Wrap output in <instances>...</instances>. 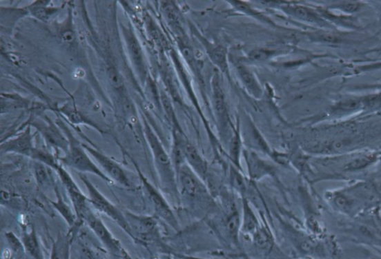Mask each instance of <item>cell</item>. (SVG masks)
<instances>
[{
  "label": "cell",
  "instance_id": "cell-1",
  "mask_svg": "<svg viewBox=\"0 0 381 259\" xmlns=\"http://www.w3.org/2000/svg\"><path fill=\"white\" fill-rule=\"evenodd\" d=\"M59 127L63 131L66 138L69 141V149L65 153V156L59 159L61 164L83 172V174H91L98 176L108 183L112 184L113 181L99 169L89 157L87 151L84 148L82 143L76 139L70 130L66 125L59 121L57 123Z\"/></svg>",
  "mask_w": 381,
  "mask_h": 259
},
{
  "label": "cell",
  "instance_id": "cell-2",
  "mask_svg": "<svg viewBox=\"0 0 381 259\" xmlns=\"http://www.w3.org/2000/svg\"><path fill=\"white\" fill-rule=\"evenodd\" d=\"M145 133L153 153L162 188L170 194H177L178 191L177 175L173 160H170L161 142L146 122Z\"/></svg>",
  "mask_w": 381,
  "mask_h": 259
},
{
  "label": "cell",
  "instance_id": "cell-3",
  "mask_svg": "<svg viewBox=\"0 0 381 259\" xmlns=\"http://www.w3.org/2000/svg\"><path fill=\"white\" fill-rule=\"evenodd\" d=\"M90 206L86 209L82 214L81 223L85 222L88 225L109 253L124 259H133L119 240L112 234L106 224L102 222V220L97 214H95Z\"/></svg>",
  "mask_w": 381,
  "mask_h": 259
},
{
  "label": "cell",
  "instance_id": "cell-4",
  "mask_svg": "<svg viewBox=\"0 0 381 259\" xmlns=\"http://www.w3.org/2000/svg\"><path fill=\"white\" fill-rule=\"evenodd\" d=\"M178 191L190 203H208L209 195L206 186L195 172L184 164L176 172Z\"/></svg>",
  "mask_w": 381,
  "mask_h": 259
},
{
  "label": "cell",
  "instance_id": "cell-5",
  "mask_svg": "<svg viewBox=\"0 0 381 259\" xmlns=\"http://www.w3.org/2000/svg\"><path fill=\"white\" fill-rule=\"evenodd\" d=\"M79 177L88 189L90 205L98 212L108 216L114 220L124 231L131 237L130 229L125 213L122 212L119 208L114 205L109 199L104 196L87 177L83 175H79Z\"/></svg>",
  "mask_w": 381,
  "mask_h": 259
},
{
  "label": "cell",
  "instance_id": "cell-6",
  "mask_svg": "<svg viewBox=\"0 0 381 259\" xmlns=\"http://www.w3.org/2000/svg\"><path fill=\"white\" fill-rule=\"evenodd\" d=\"M137 170L141 183L145 189L146 195L155 209L156 215L173 228L177 229V218L167 200L161 194L160 191L141 174V171L139 169Z\"/></svg>",
  "mask_w": 381,
  "mask_h": 259
},
{
  "label": "cell",
  "instance_id": "cell-7",
  "mask_svg": "<svg viewBox=\"0 0 381 259\" xmlns=\"http://www.w3.org/2000/svg\"><path fill=\"white\" fill-rule=\"evenodd\" d=\"M84 148L89 154L92 156L103 169L104 174L108 176L113 181L116 183L127 187H131V182L125 170L112 158H109L104 153L94 149L87 145L82 143Z\"/></svg>",
  "mask_w": 381,
  "mask_h": 259
},
{
  "label": "cell",
  "instance_id": "cell-8",
  "mask_svg": "<svg viewBox=\"0 0 381 259\" xmlns=\"http://www.w3.org/2000/svg\"><path fill=\"white\" fill-rule=\"evenodd\" d=\"M125 216L128 220L131 238L137 242L150 241L157 235V222L156 218L152 216H140L128 212Z\"/></svg>",
  "mask_w": 381,
  "mask_h": 259
},
{
  "label": "cell",
  "instance_id": "cell-9",
  "mask_svg": "<svg viewBox=\"0 0 381 259\" xmlns=\"http://www.w3.org/2000/svg\"><path fill=\"white\" fill-rule=\"evenodd\" d=\"M63 185L72 201L76 216L78 218L79 226L82 223L81 218L86 209L90 206L88 197L85 196L79 186L76 185L69 172L61 165L56 170Z\"/></svg>",
  "mask_w": 381,
  "mask_h": 259
},
{
  "label": "cell",
  "instance_id": "cell-10",
  "mask_svg": "<svg viewBox=\"0 0 381 259\" xmlns=\"http://www.w3.org/2000/svg\"><path fill=\"white\" fill-rule=\"evenodd\" d=\"M34 135H32L30 127L26 129L18 136L2 142L1 149L2 154L5 153H16V154L23 155L30 157L35 148L33 143Z\"/></svg>",
  "mask_w": 381,
  "mask_h": 259
},
{
  "label": "cell",
  "instance_id": "cell-11",
  "mask_svg": "<svg viewBox=\"0 0 381 259\" xmlns=\"http://www.w3.org/2000/svg\"><path fill=\"white\" fill-rule=\"evenodd\" d=\"M32 126L41 133L42 136L47 142L48 145L55 149H59L65 153L69 149V141L58 127L52 121L43 123H32Z\"/></svg>",
  "mask_w": 381,
  "mask_h": 259
},
{
  "label": "cell",
  "instance_id": "cell-12",
  "mask_svg": "<svg viewBox=\"0 0 381 259\" xmlns=\"http://www.w3.org/2000/svg\"><path fill=\"white\" fill-rule=\"evenodd\" d=\"M244 154L247 169L252 180H260L274 174L275 167L270 163L262 159L255 152L246 150Z\"/></svg>",
  "mask_w": 381,
  "mask_h": 259
},
{
  "label": "cell",
  "instance_id": "cell-13",
  "mask_svg": "<svg viewBox=\"0 0 381 259\" xmlns=\"http://www.w3.org/2000/svg\"><path fill=\"white\" fill-rule=\"evenodd\" d=\"M54 191L56 200H50V203L68 223L70 227L69 234L75 238V232L77 231L79 227L77 216L75 213L72 212L70 207L65 203L58 186L55 185Z\"/></svg>",
  "mask_w": 381,
  "mask_h": 259
},
{
  "label": "cell",
  "instance_id": "cell-14",
  "mask_svg": "<svg viewBox=\"0 0 381 259\" xmlns=\"http://www.w3.org/2000/svg\"><path fill=\"white\" fill-rule=\"evenodd\" d=\"M184 154L187 164L199 178L206 180L207 179L208 167L206 160L199 154L196 148L188 142H185Z\"/></svg>",
  "mask_w": 381,
  "mask_h": 259
},
{
  "label": "cell",
  "instance_id": "cell-15",
  "mask_svg": "<svg viewBox=\"0 0 381 259\" xmlns=\"http://www.w3.org/2000/svg\"><path fill=\"white\" fill-rule=\"evenodd\" d=\"M21 241L24 251L34 259H45L41 244L35 229L32 227L30 230L23 231Z\"/></svg>",
  "mask_w": 381,
  "mask_h": 259
},
{
  "label": "cell",
  "instance_id": "cell-16",
  "mask_svg": "<svg viewBox=\"0 0 381 259\" xmlns=\"http://www.w3.org/2000/svg\"><path fill=\"white\" fill-rule=\"evenodd\" d=\"M236 70L246 90L255 99L261 98L262 94V86L257 81L254 74L243 64H238L236 66Z\"/></svg>",
  "mask_w": 381,
  "mask_h": 259
},
{
  "label": "cell",
  "instance_id": "cell-17",
  "mask_svg": "<svg viewBox=\"0 0 381 259\" xmlns=\"http://www.w3.org/2000/svg\"><path fill=\"white\" fill-rule=\"evenodd\" d=\"M74 238L70 235H60L52 243L50 259H70L71 246Z\"/></svg>",
  "mask_w": 381,
  "mask_h": 259
},
{
  "label": "cell",
  "instance_id": "cell-18",
  "mask_svg": "<svg viewBox=\"0 0 381 259\" xmlns=\"http://www.w3.org/2000/svg\"><path fill=\"white\" fill-rule=\"evenodd\" d=\"M213 102L217 118L222 130H225L228 123V116L222 90L218 82L213 84Z\"/></svg>",
  "mask_w": 381,
  "mask_h": 259
},
{
  "label": "cell",
  "instance_id": "cell-19",
  "mask_svg": "<svg viewBox=\"0 0 381 259\" xmlns=\"http://www.w3.org/2000/svg\"><path fill=\"white\" fill-rule=\"evenodd\" d=\"M34 174L38 186L42 189L49 188L52 186L53 179L49 167L42 163L35 161L33 164Z\"/></svg>",
  "mask_w": 381,
  "mask_h": 259
},
{
  "label": "cell",
  "instance_id": "cell-20",
  "mask_svg": "<svg viewBox=\"0 0 381 259\" xmlns=\"http://www.w3.org/2000/svg\"><path fill=\"white\" fill-rule=\"evenodd\" d=\"M207 53L212 61L220 70L225 72L228 69L226 50L222 45H211L207 49Z\"/></svg>",
  "mask_w": 381,
  "mask_h": 259
},
{
  "label": "cell",
  "instance_id": "cell-21",
  "mask_svg": "<svg viewBox=\"0 0 381 259\" xmlns=\"http://www.w3.org/2000/svg\"><path fill=\"white\" fill-rule=\"evenodd\" d=\"M126 41L131 59L139 70L143 67L142 52L135 34L130 30L126 32Z\"/></svg>",
  "mask_w": 381,
  "mask_h": 259
},
{
  "label": "cell",
  "instance_id": "cell-22",
  "mask_svg": "<svg viewBox=\"0 0 381 259\" xmlns=\"http://www.w3.org/2000/svg\"><path fill=\"white\" fill-rule=\"evenodd\" d=\"M30 158L35 161L42 163V164L53 170H56L61 165L54 155L45 149L35 148Z\"/></svg>",
  "mask_w": 381,
  "mask_h": 259
},
{
  "label": "cell",
  "instance_id": "cell-23",
  "mask_svg": "<svg viewBox=\"0 0 381 259\" xmlns=\"http://www.w3.org/2000/svg\"><path fill=\"white\" fill-rule=\"evenodd\" d=\"M242 229L244 232L248 234H253L259 229V222L257 220L253 210L246 203V200H244V218Z\"/></svg>",
  "mask_w": 381,
  "mask_h": 259
},
{
  "label": "cell",
  "instance_id": "cell-24",
  "mask_svg": "<svg viewBox=\"0 0 381 259\" xmlns=\"http://www.w3.org/2000/svg\"><path fill=\"white\" fill-rule=\"evenodd\" d=\"M284 11L295 17L300 19V20L302 21L309 22H315L318 21L315 14L311 12L309 9L306 8L302 6H289L287 8H284Z\"/></svg>",
  "mask_w": 381,
  "mask_h": 259
},
{
  "label": "cell",
  "instance_id": "cell-25",
  "mask_svg": "<svg viewBox=\"0 0 381 259\" xmlns=\"http://www.w3.org/2000/svg\"><path fill=\"white\" fill-rule=\"evenodd\" d=\"M242 147L240 134L235 132L231 142L230 152L232 160L237 167H240V158Z\"/></svg>",
  "mask_w": 381,
  "mask_h": 259
},
{
  "label": "cell",
  "instance_id": "cell-26",
  "mask_svg": "<svg viewBox=\"0 0 381 259\" xmlns=\"http://www.w3.org/2000/svg\"><path fill=\"white\" fill-rule=\"evenodd\" d=\"M231 183L238 193L244 195L246 191V186L243 176L235 169H232L231 174Z\"/></svg>",
  "mask_w": 381,
  "mask_h": 259
},
{
  "label": "cell",
  "instance_id": "cell-27",
  "mask_svg": "<svg viewBox=\"0 0 381 259\" xmlns=\"http://www.w3.org/2000/svg\"><path fill=\"white\" fill-rule=\"evenodd\" d=\"M274 53L275 51L266 49L256 50L250 54V59L254 61H264L269 59Z\"/></svg>",
  "mask_w": 381,
  "mask_h": 259
},
{
  "label": "cell",
  "instance_id": "cell-28",
  "mask_svg": "<svg viewBox=\"0 0 381 259\" xmlns=\"http://www.w3.org/2000/svg\"><path fill=\"white\" fill-rule=\"evenodd\" d=\"M6 238L13 251L17 253L24 249L21 240L19 239L13 233H6Z\"/></svg>",
  "mask_w": 381,
  "mask_h": 259
},
{
  "label": "cell",
  "instance_id": "cell-29",
  "mask_svg": "<svg viewBox=\"0 0 381 259\" xmlns=\"http://www.w3.org/2000/svg\"><path fill=\"white\" fill-rule=\"evenodd\" d=\"M81 252L84 259H106L101 254L88 246L83 245Z\"/></svg>",
  "mask_w": 381,
  "mask_h": 259
},
{
  "label": "cell",
  "instance_id": "cell-30",
  "mask_svg": "<svg viewBox=\"0 0 381 259\" xmlns=\"http://www.w3.org/2000/svg\"><path fill=\"white\" fill-rule=\"evenodd\" d=\"M109 80L114 87L119 89L122 85L123 81L121 75L115 69H110L108 71Z\"/></svg>",
  "mask_w": 381,
  "mask_h": 259
},
{
  "label": "cell",
  "instance_id": "cell-31",
  "mask_svg": "<svg viewBox=\"0 0 381 259\" xmlns=\"http://www.w3.org/2000/svg\"><path fill=\"white\" fill-rule=\"evenodd\" d=\"M379 68H381V64L380 63H378L376 65H371L369 67H364V68H363L364 70H374V69H379Z\"/></svg>",
  "mask_w": 381,
  "mask_h": 259
},
{
  "label": "cell",
  "instance_id": "cell-32",
  "mask_svg": "<svg viewBox=\"0 0 381 259\" xmlns=\"http://www.w3.org/2000/svg\"><path fill=\"white\" fill-rule=\"evenodd\" d=\"M376 88H378V89H381V85L378 86V87H376Z\"/></svg>",
  "mask_w": 381,
  "mask_h": 259
}]
</instances>
